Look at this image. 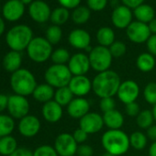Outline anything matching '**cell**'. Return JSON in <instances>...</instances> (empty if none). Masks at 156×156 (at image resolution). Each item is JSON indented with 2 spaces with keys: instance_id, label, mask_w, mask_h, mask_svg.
I'll return each instance as SVG.
<instances>
[{
  "instance_id": "obj_1",
  "label": "cell",
  "mask_w": 156,
  "mask_h": 156,
  "mask_svg": "<svg viewBox=\"0 0 156 156\" xmlns=\"http://www.w3.org/2000/svg\"><path fill=\"white\" fill-rule=\"evenodd\" d=\"M121 84L119 73L113 70L98 73L92 80V90L101 99L117 95Z\"/></svg>"
},
{
  "instance_id": "obj_2",
  "label": "cell",
  "mask_w": 156,
  "mask_h": 156,
  "mask_svg": "<svg viewBox=\"0 0 156 156\" xmlns=\"http://www.w3.org/2000/svg\"><path fill=\"white\" fill-rule=\"evenodd\" d=\"M101 143L107 153L120 156L125 154L129 147V136L121 129H108L101 138Z\"/></svg>"
},
{
  "instance_id": "obj_3",
  "label": "cell",
  "mask_w": 156,
  "mask_h": 156,
  "mask_svg": "<svg viewBox=\"0 0 156 156\" xmlns=\"http://www.w3.org/2000/svg\"><path fill=\"white\" fill-rule=\"evenodd\" d=\"M9 83L14 94L26 98L32 95L38 86L34 74L30 70L25 68H20L11 73Z\"/></svg>"
},
{
  "instance_id": "obj_4",
  "label": "cell",
  "mask_w": 156,
  "mask_h": 156,
  "mask_svg": "<svg viewBox=\"0 0 156 156\" xmlns=\"http://www.w3.org/2000/svg\"><path fill=\"white\" fill-rule=\"evenodd\" d=\"M33 39V33L31 29L27 25H17L11 28L7 35L6 41L11 51H22L27 50L29 44Z\"/></svg>"
},
{
  "instance_id": "obj_5",
  "label": "cell",
  "mask_w": 156,
  "mask_h": 156,
  "mask_svg": "<svg viewBox=\"0 0 156 156\" xmlns=\"http://www.w3.org/2000/svg\"><path fill=\"white\" fill-rule=\"evenodd\" d=\"M72 77L73 74L68 66L63 64H52L44 73L45 82L55 89L68 87Z\"/></svg>"
},
{
  "instance_id": "obj_6",
  "label": "cell",
  "mask_w": 156,
  "mask_h": 156,
  "mask_svg": "<svg viewBox=\"0 0 156 156\" xmlns=\"http://www.w3.org/2000/svg\"><path fill=\"white\" fill-rule=\"evenodd\" d=\"M52 51V45L46 38L42 37L33 38L27 48L29 58L37 63H42L48 61L51 58Z\"/></svg>"
},
{
  "instance_id": "obj_7",
  "label": "cell",
  "mask_w": 156,
  "mask_h": 156,
  "mask_svg": "<svg viewBox=\"0 0 156 156\" xmlns=\"http://www.w3.org/2000/svg\"><path fill=\"white\" fill-rule=\"evenodd\" d=\"M88 57L91 68L98 73L109 70L113 59L109 49L100 45L92 48Z\"/></svg>"
},
{
  "instance_id": "obj_8",
  "label": "cell",
  "mask_w": 156,
  "mask_h": 156,
  "mask_svg": "<svg viewBox=\"0 0 156 156\" xmlns=\"http://www.w3.org/2000/svg\"><path fill=\"white\" fill-rule=\"evenodd\" d=\"M30 102L26 97L20 95H10L9 96V104H8V112L14 119H21L22 118L29 115L30 112Z\"/></svg>"
},
{
  "instance_id": "obj_9",
  "label": "cell",
  "mask_w": 156,
  "mask_h": 156,
  "mask_svg": "<svg viewBox=\"0 0 156 156\" xmlns=\"http://www.w3.org/2000/svg\"><path fill=\"white\" fill-rule=\"evenodd\" d=\"M53 147L59 156H74L77 151L78 144L73 134L63 132L56 137Z\"/></svg>"
},
{
  "instance_id": "obj_10",
  "label": "cell",
  "mask_w": 156,
  "mask_h": 156,
  "mask_svg": "<svg viewBox=\"0 0 156 156\" xmlns=\"http://www.w3.org/2000/svg\"><path fill=\"white\" fill-rule=\"evenodd\" d=\"M119 99L125 105L136 102L140 96V87L134 80H126L121 82L117 93Z\"/></svg>"
},
{
  "instance_id": "obj_11",
  "label": "cell",
  "mask_w": 156,
  "mask_h": 156,
  "mask_svg": "<svg viewBox=\"0 0 156 156\" xmlns=\"http://www.w3.org/2000/svg\"><path fill=\"white\" fill-rule=\"evenodd\" d=\"M126 33L129 40L134 43L146 42L151 34L148 24L140 22L138 20L129 24V26L126 29Z\"/></svg>"
},
{
  "instance_id": "obj_12",
  "label": "cell",
  "mask_w": 156,
  "mask_h": 156,
  "mask_svg": "<svg viewBox=\"0 0 156 156\" xmlns=\"http://www.w3.org/2000/svg\"><path fill=\"white\" fill-rule=\"evenodd\" d=\"M67 66L73 75H86L91 68L89 57L82 52L71 56Z\"/></svg>"
},
{
  "instance_id": "obj_13",
  "label": "cell",
  "mask_w": 156,
  "mask_h": 156,
  "mask_svg": "<svg viewBox=\"0 0 156 156\" xmlns=\"http://www.w3.org/2000/svg\"><path fill=\"white\" fill-rule=\"evenodd\" d=\"M103 127V116L97 112H89L79 119V128L84 129L88 135L99 132Z\"/></svg>"
},
{
  "instance_id": "obj_14",
  "label": "cell",
  "mask_w": 156,
  "mask_h": 156,
  "mask_svg": "<svg viewBox=\"0 0 156 156\" xmlns=\"http://www.w3.org/2000/svg\"><path fill=\"white\" fill-rule=\"evenodd\" d=\"M76 98H84L92 90V81L87 75H73L68 85Z\"/></svg>"
},
{
  "instance_id": "obj_15",
  "label": "cell",
  "mask_w": 156,
  "mask_h": 156,
  "mask_svg": "<svg viewBox=\"0 0 156 156\" xmlns=\"http://www.w3.org/2000/svg\"><path fill=\"white\" fill-rule=\"evenodd\" d=\"M41 121L34 115H27L26 117L20 119L18 124V129L23 137L32 138L36 136L41 130Z\"/></svg>"
},
{
  "instance_id": "obj_16",
  "label": "cell",
  "mask_w": 156,
  "mask_h": 156,
  "mask_svg": "<svg viewBox=\"0 0 156 156\" xmlns=\"http://www.w3.org/2000/svg\"><path fill=\"white\" fill-rule=\"evenodd\" d=\"M66 108L68 115L76 119H81L90 112V103L85 98H74Z\"/></svg>"
},
{
  "instance_id": "obj_17",
  "label": "cell",
  "mask_w": 156,
  "mask_h": 156,
  "mask_svg": "<svg viewBox=\"0 0 156 156\" xmlns=\"http://www.w3.org/2000/svg\"><path fill=\"white\" fill-rule=\"evenodd\" d=\"M29 13L34 21L44 23L50 20L51 11L46 2L41 1V0H36L30 5Z\"/></svg>"
},
{
  "instance_id": "obj_18",
  "label": "cell",
  "mask_w": 156,
  "mask_h": 156,
  "mask_svg": "<svg viewBox=\"0 0 156 156\" xmlns=\"http://www.w3.org/2000/svg\"><path fill=\"white\" fill-rule=\"evenodd\" d=\"M132 12L126 6H118L112 12L111 20L113 25L118 29H127L132 22Z\"/></svg>"
},
{
  "instance_id": "obj_19",
  "label": "cell",
  "mask_w": 156,
  "mask_h": 156,
  "mask_svg": "<svg viewBox=\"0 0 156 156\" xmlns=\"http://www.w3.org/2000/svg\"><path fill=\"white\" fill-rule=\"evenodd\" d=\"M68 41L70 45L78 50H86L90 47L91 36L90 34L82 29H76L70 32L68 36Z\"/></svg>"
},
{
  "instance_id": "obj_20",
  "label": "cell",
  "mask_w": 156,
  "mask_h": 156,
  "mask_svg": "<svg viewBox=\"0 0 156 156\" xmlns=\"http://www.w3.org/2000/svg\"><path fill=\"white\" fill-rule=\"evenodd\" d=\"M25 5L20 0H9L2 9L3 17L9 21H17L24 14Z\"/></svg>"
},
{
  "instance_id": "obj_21",
  "label": "cell",
  "mask_w": 156,
  "mask_h": 156,
  "mask_svg": "<svg viewBox=\"0 0 156 156\" xmlns=\"http://www.w3.org/2000/svg\"><path fill=\"white\" fill-rule=\"evenodd\" d=\"M41 114L43 119L50 123H56L61 120L63 115L62 107L56 101L51 100L44 103L41 108Z\"/></svg>"
},
{
  "instance_id": "obj_22",
  "label": "cell",
  "mask_w": 156,
  "mask_h": 156,
  "mask_svg": "<svg viewBox=\"0 0 156 156\" xmlns=\"http://www.w3.org/2000/svg\"><path fill=\"white\" fill-rule=\"evenodd\" d=\"M22 64V55L19 51H10L3 58L2 65L3 68L9 73H15L21 68Z\"/></svg>"
},
{
  "instance_id": "obj_23",
  "label": "cell",
  "mask_w": 156,
  "mask_h": 156,
  "mask_svg": "<svg viewBox=\"0 0 156 156\" xmlns=\"http://www.w3.org/2000/svg\"><path fill=\"white\" fill-rule=\"evenodd\" d=\"M54 93H55V88L45 83V84L38 85L31 96L36 101L44 104L51 100H53Z\"/></svg>"
},
{
  "instance_id": "obj_24",
  "label": "cell",
  "mask_w": 156,
  "mask_h": 156,
  "mask_svg": "<svg viewBox=\"0 0 156 156\" xmlns=\"http://www.w3.org/2000/svg\"><path fill=\"white\" fill-rule=\"evenodd\" d=\"M104 125L108 129H121L124 124V116L117 109L104 113L103 115Z\"/></svg>"
},
{
  "instance_id": "obj_25",
  "label": "cell",
  "mask_w": 156,
  "mask_h": 156,
  "mask_svg": "<svg viewBox=\"0 0 156 156\" xmlns=\"http://www.w3.org/2000/svg\"><path fill=\"white\" fill-rule=\"evenodd\" d=\"M155 64H156V61L154 56L149 52L140 53L136 60L137 68L143 73H149L152 71L155 67Z\"/></svg>"
},
{
  "instance_id": "obj_26",
  "label": "cell",
  "mask_w": 156,
  "mask_h": 156,
  "mask_svg": "<svg viewBox=\"0 0 156 156\" xmlns=\"http://www.w3.org/2000/svg\"><path fill=\"white\" fill-rule=\"evenodd\" d=\"M134 16L138 21L142 23H150L152 20H154V9L148 4H142L134 9Z\"/></svg>"
},
{
  "instance_id": "obj_27",
  "label": "cell",
  "mask_w": 156,
  "mask_h": 156,
  "mask_svg": "<svg viewBox=\"0 0 156 156\" xmlns=\"http://www.w3.org/2000/svg\"><path fill=\"white\" fill-rule=\"evenodd\" d=\"M18 141L12 135L0 138V154L10 156L18 149Z\"/></svg>"
},
{
  "instance_id": "obj_28",
  "label": "cell",
  "mask_w": 156,
  "mask_h": 156,
  "mask_svg": "<svg viewBox=\"0 0 156 156\" xmlns=\"http://www.w3.org/2000/svg\"><path fill=\"white\" fill-rule=\"evenodd\" d=\"M73 98H74V96L73 92L71 91V89L69 88V87H63L55 89L53 100L56 101L62 108L67 107Z\"/></svg>"
},
{
  "instance_id": "obj_29",
  "label": "cell",
  "mask_w": 156,
  "mask_h": 156,
  "mask_svg": "<svg viewBox=\"0 0 156 156\" xmlns=\"http://www.w3.org/2000/svg\"><path fill=\"white\" fill-rule=\"evenodd\" d=\"M97 40L100 46L108 48L115 41V33L111 28L103 27L98 30Z\"/></svg>"
},
{
  "instance_id": "obj_30",
  "label": "cell",
  "mask_w": 156,
  "mask_h": 156,
  "mask_svg": "<svg viewBox=\"0 0 156 156\" xmlns=\"http://www.w3.org/2000/svg\"><path fill=\"white\" fill-rule=\"evenodd\" d=\"M15 126V120L11 116L0 114V138L11 135Z\"/></svg>"
},
{
  "instance_id": "obj_31",
  "label": "cell",
  "mask_w": 156,
  "mask_h": 156,
  "mask_svg": "<svg viewBox=\"0 0 156 156\" xmlns=\"http://www.w3.org/2000/svg\"><path fill=\"white\" fill-rule=\"evenodd\" d=\"M130 146L136 151H142L148 143V137L141 131H134L129 136Z\"/></svg>"
},
{
  "instance_id": "obj_32",
  "label": "cell",
  "mask_w": 156,
  "mask_h": 156,
  "mask_svg": "<svg viewBox=\"0 0 156 156\" xmlns=\"http://www.w3.org/2000/svg\"><path fill=\"white\" fill-rule=\"evenodd\" d=\"M154 118L151 110L143 109L140 112V114L136 117V123L140 129H148L151 126L153 125Z\"/></svg>"
},
{
  "instance_id": "obj_33",
  "label": "cell",
  "mask_w": 156,
  "mask_h": 156,
  "mask_svg": "<svg viewBox=\"0 0 156 156\" xmlns=\"http://www.w3.org/2000/svg\"><path fill=\"white\" fill-rule=\"evenodd\" d=\"M90 9L87 7H78L72 13V20L75 24H84L90 19Z\"/></svg>"
},
{
  "instance_id": "obj_34",
  "label": "cell",
  "mask_w": 156,
  "mask_h": 156,
  "mask_svg": "<svg viewBox=\"0 0 156 156\" xmlns=\"http://www.w3.org/2000/svg\"><path fill=\"white\" fill-rule=\"evenodd\" d=\"M69 17H70V14H69L68 9L62 7V8L55 9L51 12L50 20L53 23V25L60 26V25L64 24L68 20Z\"/></svg>"
},
{
  "instance_id": "obj_35",
  "label": "cell",
  "mask_w": 156,
  "mask_h": 156,
  "mask_svg": "<svg viewBox=\"0 0 156 156\" xmlns=\"http://www.w3.org/2000/svg\"><path fill=\"white\" fill-rule=\"evenodd\" d=\"M71 59L69 51L64 48H59L52 51L51 60L52 61L53 64H63L66 65V63L69 62Z\"/></svg>"
},
{
  "instance_id": "obj_36",
  "label": "cell",
  "mask_w": 156,
  "mask_h": 156,
  "mask_svg": "<svg viewBox=\"0 0 156 156\" xmlns=\"http://www.w3.org/2000/svg\"><path fill=\"white\" fill-rule=\"evenodd\" d=\"M62 36V31L59 26L52 25L49 27L46 30V40L51 45L57 44L61 41Z\"/></svg>"
},
{
  "instance_id": "obj_37",
  "label": "cell",
  "mask_w": 156,
  "mask_h": 156,
  "mask_svg": "<svg viewBox=\"0 0 156 156\" xmlns=\"http://www.w3.org/2000/svg\"><path fill=\"white\" fill-rule=\"evenodd\" d=\"M143 98L150 105H156V83L151 82L147 84L143 89Z\"/></svg>"
},
{
  "instance_id": "obj_38",
  "label": "cell",
  "mask_w": 156,
  "mask_h": 156,
  "mask_svg": "<svg viewBox=\"0 0 156 156\" xmlns=\"http://www.w3.org/2000/svg\"><path fill=\"white\" fill-rule=\"evenodd\" d=\"M109 51L112 55V57L115 58H119L121 56H123L126 51H127V46L124 42L122 41H115L109 47Z\"/></svg>"
},
{
  "instance_id": "obj_39",
  "label": "cell",
  "mask_w": 156,
  "mask_h": 156,
  "mask_svg": "<svg viewBox=\"0 0 156 156\" xmlns=\"http://www.w3.org/2000/svg\"><path fill=\"white\" fill-rule=\"evenodd\" d=\"M33 156H59L53 146L51 145H41L33 151Z\"/></svg>"
},
{
  "instance_id": "obj_40",
  "label": "cell",
  "mask_w": 156,
  "mask_h": 156,
  "mask_svg": "<svg viewBox=\"0 0 156 156\" xmlns=\"http://www.w3.org/2000/svg\"><path fill=\"white\" fill-rule=\"evenodd\" d=\"M99 108L102 113H107L108 111L116 109V101L113 98H101L99 102Z\"/></svg>"
},
{
  "instance_id": "obj_41",
  "label": "cell",
  "mask_w": 156,
  "mask_h": 156,
  "mask_svg": "<svg viewBox=\"0 0 156 156\" xmlns=\"http://www.w3.org/2000/svg\"><path fill=\"white\" fill-rule=\"evenodd\" d=\"M87 2L89 9L94 11H101L106 8L108 0H87Z\"/></svg>"
},
{
  "instance_id": "obj_42",
  "label": "cell",
  "mask_w": 156,
  "mask_h": 156,
  "mask_svg": "<svg viewBox=\"0 0 156 156\" xmlns=\"http://www.w3.org/2000/svg\"><path fill=\"white\" fill-rule=\"evenodd\" d=\"M73 138H74V140H75V141L77 142L78 145L84 144L87 141V138H88V134L84 129H82L81 128L76 129L73 131Z\"/></svg>"
},
{
  "instance_id": "obj_43",
  "label": "cell",
  "mask_w": 156,
  "mask_h": 156,
  "mask_svg": "<svg viewBox=\"0 0 156 156\" xmlns=\"http://www.w3.org/2000/svg\"><path fill=\"white\" fill-rule=\"evenodd\" d=\"M76 154L77 156H93L94 149L91 145H88L86 143L80 144V145H78Z\"/></svg>"
},
{
  "instance_id": "obj_44",
  "label": "cell",
  "mask_w": 156,
  "mask_h": 156,
  "mask_svg": "<svg viewBox=\"0 0 156 156\" xmlns=\"http://www.w3.org/2000/svg\"><path fill=\"white\" fill-rule=\"evenodd\" d=\"M125 111L127 115L129 117H137L141 110H140V105L137 102H132V103L125 105Z\"/></svg>"
},
{
  "instance_id": "obj_45",
  "label": "cell",
  "mask_w": 156,
  "mask_h": 156,
  "mask_svg": "<svg viewBox=\"0 0 156 156\" xmlns=\"http://www.w3.org/2000/svg\"><path fill=\"white\" fill-rule=\"evenodd\" d=\"M146 46L149 53L153 56H156V34L151 35V37L146 41Z\"/></svg>"
},
{
  "instance_id": "obj_46",
  "label": "cell",
  "mask_w": 156,
  "mask_h": 156,
  "mask_svg": "<svg viewBox=\"0 0 156 156\" xmlns=\"http://www.w3.org/2000/svg\"><path fill=\"white\" fill-rule=\"evenodd\" d=\"M60 5H62V8L71 9H76L80 5L81 0H58Z\"/></svg>"
},
{
  "instance_id": "obj_47",
  "label": "cell",
  "mask_w": 156,
  "mask_h": 156,
  "mask_svg": "<svg viewBox=\"0 0 156 156\" xmlns=\"http://www.w3.org/2000/svg\"><path fill=\"white\" fill-rule=\"evenodd\" d=\"M10 156H33V151L25 147H19Z\"/></svg>"
},
{
  "instance_id": "obj_48",
  "label": "cell",
  "mask_w": 156,
  "mask_h": 156,
  "mask_svg": "<svg viewBox=\"0 0 156 156\" xmlns=\"http://www.w3.org/2000/svg\"><path fill=\"white\" fill-rule=\"evenodd\" d=\"M124 6L129 8V9H136L139 6L143 4L144 0H121Z\"/></svg>"
},
{
  "instance_id": "obj_49",
  "label": "cell",
  "mask_w": 156,
  "mask_h": 156,
  "mask_svg": "<svg viewBox=\"0 0 156 156\" xmlns=\"http://www.w3.org/2000/svg\"><path fill=\"white\" fill-rule=\"evenodd\" d=\"M8 104H9V96L0 93V114L8 108Z\"/></svg>"
},
{
  "instance_id": "obj_50",
  "label": "cell",
  "mask_w": 156,
  "mask_h": 156,
  "mask_svg": "<svg viewBox=\"0 0 156 156\" xmlns=\"http://www.w3.org/2000/svg\"><path fill=\"white\" fill-rule=\"evenodd\" d=\"M146 130H147L146 135H147L148 139H150L152 141H156V125L153 124Z\"/></svg>"
},
{
  "instance_id": "obj_51",
  "label": "cell",
  "mask_w": 156,
  "mask_h": 156,
  "mask_svg": "<svg viewBox=\"0 0 156 156\" xmlns=\"http://www.w3.org/2000/svg\"><path fill=\"white\" fill-rule=\"evenodd\" d=\"M149 156H156V141H152V143L150 145Z\"/></svg>"
},
{
  "instance_id": "obj_52",
  "label": "cell",
  "mask_w": 156,
  "mask_h": 156,
  "mask_svg": "<svg viewBox=\"0 0 156 156\" xmlns=\"http://www.w3.org/2000/svg\"><path fill=\"white\" fill-rule=\"evenodd\" d=\"M148 26H149V29H150L151 33L156 34V19L152 20L148 24Z\"/></svg>"
},
{
  "instance_id": "obj_53",
  "label": "cell",
  "mask_w": 156,
  "mask_h": 156,
  "mask_svg": "<svg viewBox=\"0 0 156 156\" xmlns=\"http://www.w3.org/2000/svg\"><path fill=\"white\" fill-rule=\"evenodd\" d=\"M5 31V22L2 20V18L0 17V36H1Z\"/></svg>"
},
{
  "instance_id": "obj_54",
  "label": "cell",
  "mask_w": 156,
  "mask_h": 156,
  "mask_svg": "<svg viewBox=\"0 0 156 156\" xmlns=\"http://www.w3.org/2000/svg\"><path fill=\"white\" fill-rule=\"evenodd\" d=\"M151 112H152V115H153V118H154V121L156 122V105L153 106V108L151 109Z\"/></svg>"
},
{
  "instance_id": "obj_55",
  "label": "cell",
  "mask_w": 156,
  "mask_h": 156,
  "mask_svg": "<svg viewBox=\"0 0 156 156\" xmlns=\"http://www.w3.org/2000/svg\"><path fill=\"white\" fill-rule=\"evenodd\" d=\"M20 1L24 4V5H29V4H31L33 1L32 0H20Z\"/></svg>"
},
{
  "instance_id": "obj_56",
  "label": "cell",
  "mask_w": 156,
  "mask_h": 156,
  "mask_svg": "<svg viewBox=\"0 0 156 156\" xmlns=\"http://www.w3.org/2000/svg\"><path fill=\"white\" fill-rule=\"evenodd\" d=\"M103 156H116V155H111V154H109V153H105V154H103Z\"/></svg>"
},
{
  "instance_id": "obj_57",
  "label": "cell",
  "mask_w": 156,
  "mask_h": 156,
  "mask_svg": "<svg viewBox=\"0 0 156 156\" xmlns=\"http://www.w3.org/2000/svg\"><path fill=\"white\" fill-rule=\"evenodd\" d=\"M74 156H77V155H74Z\"/></svg>"
}]
</instances>
